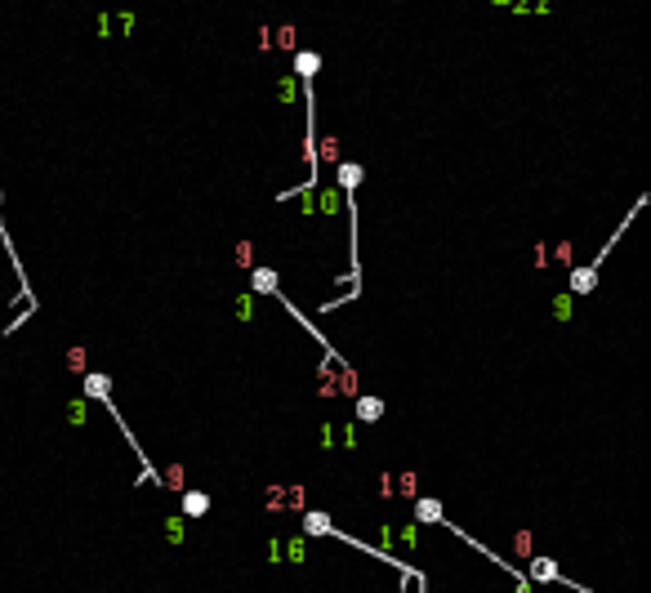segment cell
Listing matches in <instances>:
<instances>
[{
  "label": "cell",
  "mask_w": 651,
  "mask_h": 593,
  "mask_svg": "<svg viewBox=\"0 0 651 593\" xmlns=\"http://www.w3.org/2000/svg\"><path fill=\"white\" fill-rule=\"evenodd\" d=\"M183 508H188V513H206V508H210V500H206V495H188V500H183Z\"/></svg>",
  "instance_id": "6da1fadb"
},
{
  "label": "cell",
  "mask_w": 651,
  "mask_h": 593,
  "mask_svg": "<svg viewBox=\"0 0 651 593\" xmlns=\"http://www.w3.org/2000/svg\"><path fill=\"white\" fill-rule=\"evenodd\" d=\"M419 517H424V522H442V508L424 500V504H419Z\"/></svg>",
  "instance_id": "7a4b0ae2"
},
{
  "label": "cell",
  "mask_w": 651,
  "mask_h": 593,
  "mask_svg": "<svg viewBox=\"0 0 651 593\" xmlns=\"http://www.w3.org/2000/svg\"><path fill=\"white\" fill-rule=\"evenodd\" d=\"M361 419H379V402L370 397V402H361Z\"/></svg>",
  "instance_id": "3957f363"
},
{
  "label": "cell",
  "mask_w": 651,
  "mask_h": 593,
  "mask_svg": "<svg viewBox=\"0 0 651 593\" xmlns=\"http://www.w3.org/2000/svg\"><path fill=\"white\" fill-rule=\"evenodd\" d=\"M255 286L259 290H272V272H255Z\"/></svg>",
  "instance_id": "277c9868"
}]
</instances>
